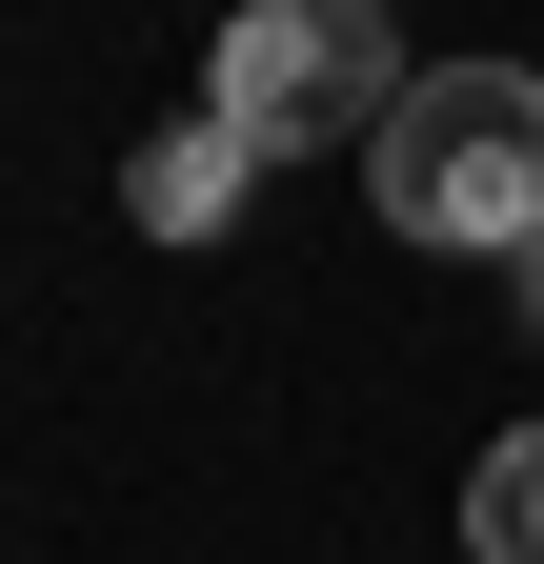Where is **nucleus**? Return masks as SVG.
<instances>
[{
    "label": "nucleus",
    "instance_id": "1",
    "mask_svg": "<svg viewBox=\"0 0 544 564\" xmlns=\"http://www.w3.org/2000/svg\"><path fill=\"white\" fill-rule=\"evenodd\" d=\"M363 182H383L403 242L524 262V242H544V82H524V61H444V82H403V121H383Z\"/></svg>",
    "mask_w": 544,
    "mask_h": 564
},
{
    "label": "nucleus",
    "instance_id": "2",
    "mask_svg": "<svg viewBox=\"0 0 544 564\" xmlns=\"http://www.w3.org/2000/svg\"><path fill=\"white\" fill-rule=\"evenodd\" d=\"M202 101H222L262 162H283V141H383L403 121V41H383V0H242Z\"/></svg>",
    "mask_w": 544,
    "mask_h": 564
},
{
    "label": "nucleus",
    "instance_id": "3",
    "mask_svg": "<svg viewBox=\"0 0 544 564\" xmlns=\"http://www.w3.org/2000/svg\"><path fill=\"white\" fill-rule=\"evenodd\" d=\"M242 162H262V141L202 101V121H162L142 162H121V223H142V242H222V223H242Z\"/></svg>",
    "mask_w": 544,
    "mask_h": 564
},
{
    "label": "nucleus",
    "instance_id": "4",
    "mask_svg": "<svg viewBox=\"0 0 544 564\" xmlns=\"http://www.w3.org/2000/svg\"><path fill=\"white\" fill-rule=\"evenodd\" d=\"M464 564H544V423H504L464 484Z\"/></svg>",
    "mask_w": 544,
    "mask_h": 564
},
{
    "label": "nucleus",
    "instance_id": "5",
    "mask_svg": "<svg viewBox=\"0 0 544 564\" xmlns=\"http://www.w3.org/2000/svg\"><path fill=\"white\" fill-rule=\"evenodd\" d=\"M504 282H524V343H544V242H524V262H504Z\"/></svg>",
    "mask_w": 544,
    "mask_h": 564
}]
</instances>
